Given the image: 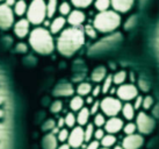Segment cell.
Instances as JSON below:
<instances>
[{
	"label": "cell",
	"instance_id": "1",
	"mask_svg": "<svg viewBox=\"0 0 159 149\" xmlns=\"http://www.w3.org/2000/svg\"><path fill=\"white\" fill-rule=\"evenodd\" d=\"M84 29L81 27H69L59 34L56 42L58 51L63 56H72L85 44Z\"/></svg>",
	"mask_w": 159,
	"mask_h": 149
},
{
	"label": "cell",
	"instance_id": "2",
	"mask_svg": "<svg viewBox=\"0 0 159 149\" xmlns=\"http://www.w3.org/2000/svg\"><path fill=\"white\" fill-rule=\"evenodd\" d=\"M29 44L37 54L49 55L55 49L52 34L44 27H36L29 33Z\"/></svg>",
	"mask_w": 159,
	"mask_h": 149
},
{
	"label": "cell",
	"instance_id": "3",
	"mask_svg": "<svg viewBox=\"0 0 159 149\" xmlns=\"http://www.w3.org/2000/svg\"><path fill=\"white\" fill-rule=\"evenodd\" d=\"M121 15L115 11L108 9L106 12H100L93 20V26L100 33H111L116 31L121 25Z\"/></svg>",
	"mask_w": 159,
	"mask_h": 149
},
{
	"label": "cell",
	"instance_id": "4",
	"mask_svg": "<svg viewBox=\"0 0 159 149\" xmlns=\"http://www.w3.org/2000/svg\"><path fill=\"white\" fill-rule=\"evenodd\" d=\"M27 20L30 25L40 26L47 19V1L45 0H31L27 9Z\"/></svg>",
	"mask_w": 159,
	"mask_h": 149
},
{
	"label": "cell",
	"instance_id": "5",
	"mask_svg": "<svg viewBox=\"0 0 159 149\" xmlns=\"http://www.w3.org/2000/svg\"><path fill=\"white\" fill-rule=\"evenodd\" d=\"M122 101L119 98L113 96L105 97L101 101H100V110L102 111V114H105L107 117H117V114L121 113L122 110Z\"/></svg>",
	"mask_w": 159,
	"mask_h": 149
},
{
	"label": "cell",
	"instance_id": "6",
	"mask_svg": "<svg viewBox=\"0 0 159 149\" xmlns=\"http://www.w3.org/2000/svg\"><path fill=\"white\" fill-rule=\"evenodd\" d=\"M136 127L141 134H150L156 127V121L145 112H138L136 115Z\"/></svg>",
	"mask_w": 159,
	"mask_h": 149
},
{
	"label": "cell",
	"instance_id": "7",
	"mask_svg": "<svg viewBox=\"0 0 159 149\" xmlns=\"http://www.w3.org/2000/svg\"><path fill=\"white\" fill-rule=\"evenodd\" d=\"M116 96L121 101L129 103V101L134 100L138 96V88L131 83L122 84L116 90Z\"/></svg>",
	"mask_w": 159,
	"mask_h": 149
},
{
	"label": "cell",
	"instance_id": "8",
	"mask_svg": "<svg viewBox=\"0 0 159 149\" xmlns=\"http://www.w3.org/2000/svg\"><path fill=\"white\" fill-rule=\"evenodd\" d=\"M15 14L13 8L6 4H0V28L1 29H9L14 26Z\"/></svg>",
	"mask_w": 159,
	"mask_h": 149
},
{
	"label": "cell",
	"instance_id": "9",
	"mask_svg": "<svg viewBox=\"0 0 159 149\" xmlns=\"http://www.w3.org/2000/svg\"><path fill=\"white\" fill-rule=\"evenodd\" d=\"M85 142V134L84 128L81 126H75L71 129L69 139H67V145L73 149H79Z\"/></svg>",
	"mask_w": 159,
	"mask_h": 149
},
{
	"label": "cell",
	"instance_id": "10",
	"mask_svg": "<svg viewBox=\"0 0 159 149\" xmlns=\"http://www.w3.org/2000/svg\"><path fill=\"white\" fill-rule=\"evenodd\" d=\"M124 121L123 119L119 118V117H111L108 120H106V123L103 126V129L107 134H117L119 132L123 129Z\"/></svg>",
	"mask_w": 159,
	"mask_h": 149
},
{
	"label": "cell",
	"instance_id": "11",
	"mask_svg": "<svg viewBox=\"0 0 159 149\" xmlns=\"http://www.w3.org/2000/svg\"><path fill=\"white\" fill-rule=\"evenodd\" d=\"M144 143V139L141 134H133V135H127L123 139L121 146L123 149H139Z\"/></svg>",
	"mask_w": 159,
	"mask_h": 149
},
{
	"label": "cell",
	"instance_id": "12",
	"mask_svg": "<svg viewBox=\"0 0 159 149\" xmlns=\"http://www.w3.org/2000/svg\"><path fill=\"white\" fill-rule=\"evenodd\" d=\"M13 29L15 35L18 36L19 39H23L29 35V33H30V22L27 20V18H21L14 23Z\"/></svg>",
	"mask_w": 159,
	"mask_h": 149
},
{
	"label": "cell",
	"instance_id": "13",
	"mask_svg": "<svg viewBox=\"0 0 159 149\" xmlns=\"http://www.w3.org/2000/svg\"><path fill=\"white\" fill-rule=\"evenodd\" d=\"M86 20V15L81 9H73L69 15H67L66 22L70 25V27H81V25Z\"/></svg>",
	"mask_w": 159,
	"mask_h": 149
},
{
	"label": "cell",
	"instance_id": "14",
	"mask_svg": "<svg viewBox=\"0 0 159 149\" xmlns=\"http://www.w3.org/2000/svg\"><path fill=\"white\" fill-rule=\"evenodd\" d=\"M135 0H111V7L117 13H127L134 5Z\"/></svg>",
	"mask_w": 159,
	"mask_h": 149
},
{
	"label": "cell",
	"instance_id": "15",
	"mask_svg": "<svg viewBox=\"0 0 159 149\" xmlns=\"http://www.w3.org/2000/svg\"><path fill=\"white\" fill-rule=\"evenodd\" d=\"M66 25V19L62 17V15H59V17H56V18L53 19L52 21L50 22V26H49V31L51 33V34H58V33H61V31H64V27Z\"/></svg>",
	"mask_w": 159,
	"mask_h": 149
},
{
	"label": "cell",
	"instance_id": "16",
	"mask_svg": "<svg viewBox=\"0 0 159 149\" xmlns=\"http://www.w3.org/2000/svg\"><path fill=\"white\" fill-rule=\"evenodd\" d=\"M75 90L72 88V85L69 83H63L59 84L58 86H56L55 91H53V94L56 97H70L73 94Z\"/></svg>",
	"mask_w": 159,
	"mask_h": 149
},
{
	"label": "cell",
	"instance_id": "17",
	"mask_svg": "<svg viewBox=\"0 0 159 149\" xmlns=\"http://www.w3.org/2000/svg\"><path fill=\"white\" fill-rule=\"evenodd\" d=\"M42 147H43V149H57V136L55 135L53 133H48L47 135H44L43 140H42Z\"/></svg>",
	"mask_w": 159,
	"mask_h": 149
},
{
	"label": "cell",
	"instance_id": "18",
	"mask_svg": "<svg viewBox=\"0 0 159 149\" xmlns=\"http://www.w3.org/2000/svg\"><path fill=\"white\" fill-rule=\"evenodd\" d=\"M75 117H77V123H78V126H86L89 121V117H91V112H89V107H83L80 111L77 112L75 114Z\"/></svg>",
	"mask_w": 159,
	"mask_h": 149
},
{
	"label": "cell",
	"instance_id": "19",
	"mask_svg": "<svg viewBox=\"0 0 159 149\" xmlns=\"http://www.w3.org/2000/svg\"><path fill=\"white\" fill-rule=\"evenodd\" d=\"M107 77V70L105 66H97L94 70H93L92 74H91V79H92L94 83H102L103 79Z\"/></svg>",
	"mask_w": 159,
	"mask_h": 149
},
{
	"label": "cell",
	"instance_id": "20",
	"mask_svg": "<svg viewBox=\"0 0 159 149\" xmlns=\"http://www.w3.org/2000/svg\"><path fill=\"white\" fill-rule=\"evenodd\" d=\"M27 9H28V4L26 0H16L13 7V12L16 17L22 18L25 14H27Z\"/></svg>",
	"mask_w": 159,
	"mask_h": 149
},
{
	"label": "cell",
	"instance_id": "21",
	"mask_svg": "<svg viewBox=\"0 0 159 149\" xmlns=\"http://www.w3.org/2000/svg\"><path fill=\"white\" fill-rule=\"evenodd\" d=\"M121 113L123 115V118L128 121H131L134 118H135V114H136V110L134 108L133 104L130 103H125L123 106H122V110H121Z\"/></svg>",
	"mask_w": 159,
	"mask_h": 149
},
{
	"label": "cell",
	"instance_id": "22",
	"mask_svg": "<svg viewBox=\"0 0 159 149\" xmlns=\"http://www.w3.org/2000/svg\"><path fill=\"white\" fill-rule=\"evenodd\" d=\"M85 100L83 97L80 96H75L72 97V99L70 100V108L72 112H78L83 107H85Z\"/></svg>",
	"mask_w": 159,
	"mask_h": 149
},
{
	"label": "cell",
	"instance_id": "23",
	"mask_svg": "<svg viewBox=\"0 0 159 149\" xmlns=\"http://www.w3.org/2000/svg\"><path fill=\"white\" fill-rule=\"evenodd\" d=\"M58 0H48L47 1V18L52 19L58 11Z\"/></svg>",
	"mask_w": 159,
	"mask_h": 149
},
{
	"label": "cell",
	"instance_id": "24",
	"mask_svg": "<svg viewBox=\"0 0 159 149\" xmlns=\"http://www.w3.org/2000/svg\"><path fill=\"white\" fill-rule=\"evenodd\" d=\"M92 89H93V86L91 84L87 83V82H84V83H80L79 85L77 86L75 91L78 93V96L85 97V96H89V93L92 92Z\"/></svg>",
	"mask_w": 159,
	"mask_h": 149
},
{
	"label": "cell",
	"instance_id": "25",
	"mask_svg": "<svg viewBox=\"0 0 159 149\" xmlns=\"http://www.w3.org/2000/svg\"><path fill=\"white\" fill-rule=\"evenodd\" d=\"M116 141L117 140H116L115 135H113V134H106V135L103 136V139L100 141V143H101V146L103 148L111 149V147H114L116 145Z\"/></svg>",
	"mask_w": 159,
	"mask_h": 149
},
{
	"label": "cell",
	"instance_id": "26",
	"mask_svg": "<svg viewBox=\"0 0 159 149\" xmlns=\"http://www.w3.org/2000/svg\"><path fill=\"white\" fill-rule=\"evenodd\" d=\"M94 7L97 11H99V13L100 12H106L111 7V0H94Z\"/></svg>",
	"mask_w": 159,
	"mask_h": 149
},
{
	"label": "cell",
	"instance_id": "27",
	"mask_svg": "<svg viewBox=\"0 0 159 149\" xmlns=\"http://www.w3.org/2000/svg\"><path fill=\"white\" fill-rule=\"evenodd\" d=\"M127 77H128V74H127V72L124 70H121V71H117L116 74H113V84H115V85H122V84H124V82H125V79H127Z\"/></svg>",
	"mask_w": 159,
	"mask_h": 149
},
{
	"label": "cell",
	"instance_id": "28",
	"mask_svg": "<svg viewBox=\"0 0 159 149\" xmlns=\"http://www.w3.org/2000/svg\"><path fill=\"white\" fill-rule=\"evenodd\" d=\"M71 12H72V5H71V2L63 1V2L58 5V13L61 14L62 17H67Z\"/></svg>",
	"mask_w": 159,
	"mask_h": 149
},
{
	"label": "cell",
	"instance_id": "29",
	"mask_svg": "<svg viewBox=\"0 0 159 149\" xmlns=\"http://www.w3.org/2000/svg\"><path fill=\"white\" fill-rule=\"evenodd\" d=\"M94 2V0H71V5L77 9H84L89 7Z\"/></svg>",
	"mask_w": 159,
	"mask_h": 149
},
{
	"label": "cell",
	"instance_id": "30",
	"mask_svg": "<svg viewBox=\"0 0 159 149\" xmlns=\"http://www.w3.org/2000/svg\"><path fill=\"white\" fill-rule=\"evenodd\" d=\"M64 123H65V126L67 128H72L75 127V123H77V117L73 112H69L66 113V115L64 117Z\"/></svg>",
	"mask_w": 159,
	"mask_h": 149
},
{
	"label": "cell",
	"instance_id": "31",
	"mask_svg": "<svg viewBox=\"0 0 159 149\" xmlns=\"http://www.w3.org/2000/svg\"><path fill=\"white\" fill-rule=\"evenodd\" d=\"M94 131H95V126L93 123H87L86 127L84 128V134H85V142L89 143V141H92L93 136H94Z\"/></svg>",
	"mask_w": 159,
	"mask_h": 149
},
{
	"label": "cell",
	"instance_id": "32",
	"mask_svg": "<svg viewBox=\"0 0 159 149\" xmlns=\"http://www.w3.org/2000/svg\"><path fill=\"white\" fill-rule=\"evenodd\" d=\"M111 85H113V74H108L106 78L103 79L101 85V91L103 94L109 92V90L111 89Z\"/></svg>",
	"mask_w": 159,
	"mask_h": 149
},
{
	"label": "cell",
	"instance_id": "33",
	"mask_svg": "<svg viewBox=\"0 0 159 149\" xmlns=\"http://www.w3.org/2000/svg\"><path fill=\"white\" fill-rule=\"evenodd\" d=\"M106 115L102 113H98L94 115V120H93V125L98 128H102L106 123Z\"/></svg>",
	"mask_w": 159,
	"mask_h": 149
},
{
	"label": "cell",
	"instance_id": "34",
	"mask_svg": "<svg viewBox=\"0 0 159 149\" xmlns=\"http://www.w3.org/2000/svg\"><path fill=\"white\" fill-rule=\"evenodd\" d=\"M69 135H70V131L67 129V128H62V129H58V133H57V140L58 142H62V143H65L69 139Z\"/></svg>",
	"mask_w": 159,
	"mask_h": 149
},
{
	"label": "cell",
	"instance_id": "35",
	"mask_svg": "<svg viewBox=\"0 0 159 149\" xmlns=\"http://www.w3.org/2000/svg\"><path fill=\"white\" fill-rule=\"evenodd\" d=\"M122 131L124 132L125 135H133V134H136V131H137L136 123H131V121L124 123L123 129H122Z\"/></svg>",
	"mask_w": 159,
	"mask_h": 149
},
{
	"label": "cell",
	"instance_id": "36",
	"mask_svg": "<svg viewBox=\"0 0 159 149\" xmlns=\"http://www.w3.org/2000/svg\"><path fill=\"white\" fill-rule=\"evenodd\" d=\"M84 33H85V35H87L89 39H95L98 31H97V29L94 28L93 25H86V26L84 27Z\"/></svg>",
	"mask_w": 159,
	"mask_h": 149
},
{
	"label": "cell",
	"instance_id": "37",
	"mask_svg": "<svg viewBox=\"0 0 159 149\" xmlns=\"http://www.w3.org/2000/svg\"><path fill=\"white\" fill-rule=\"evenodd\" d=\"M62 110H63V101L62 100L57 99V100L52 101V104H51V106H50V112H51V113L57 114Z\"/></svg>",
	"mask_w": 159,
	"mask_h": 149
},
{
	"label": "cell",
	"instance_id": "38",
	"mask_svg": "<svg viewBox=\"0 0 159 149\" xmlns=\"http://www.w3.org/2000/svg\"><path fill=\"white\" fill-rule=\"evenodd\" d=\"M153 98L151 96H146L145 98H143V105H142V108H144L145 111L150 110L152 105H153Z\"/></svg>",
	"mask_w": 159,
	"mask_h": 149
},
{
	"label": "cell",
	"instance_id": "39",
	"mask_svg": "<svg viewBox=\"0 0 159 149\" xmlns=\"http://www.w3.org/2000/svg\"><path fill=\"white\" fill-rule=\"evenodd\" d=\"M55 128H57V123H55V120H52V119H49L48 121H45L44 125L42 126V129L45 132H48V131H52Z\"/></svg>",
	"mask_w": 159,
	"mask_h": 149
},
{
	"label": "cell",
	"instance_id": "40",
	"mask_svg": "<svg viewBox=\"0 0 159 149\" xmlns=\"http://www.w3.org/2000/svg\"><path fill=\"white\" fill-rule=\"evenodd\" d=\"M107 133L105 132L103 128H97L95 131H94V136H93V139L94 140H98V141H101L103 139V136L106 135Z\"/></svg>",
	"mask_w": 159,
	"mask_h": 149
},
{
	"label": "cell",
	"instance_id": "41",
	"mask_svg": "<svg viewBox=\"0 0 159 149\" xmlns=\"http://www.w3.org/2000/svg\"><path fill=\"white\" fill-rule=\"evenodd\" d=\"M99 110H100V101L95 100L92 105H91V107H89L91 115H95V114H98L99 113Z\"/></svg>",
	"mask_w": 159,
	"mask_h": 149
},
{
	"label": "cell",
	"instance_id": "42",
	"mask_svg": "<svg viewBox=\"0 0 159 149\" xmlns=\"http://www.w3.org/2000/svg\"><path fill=\"white\" fill-rule=\"evenodd\" d=\"M142 105H143V97L142 96H137L135 99H134V108L135 110H139V108H142Z\"/></svg>",
	"mask_w": 159,
	"mask_h": 149
},
{
	"label": "cell",
	"instance_id": "43",
	"mask_svg": "<svg viewBox=\"0 0 159 149\" xmlns=\"http://www.w3.org/2000/svg\"><path fill=\"white\" fill-rule=\"evenodd\" d=\"M100 146H101L100 141L92 140V141H89V143H87V146H86V149H100Z\"/></svg>",
	"mask_w": 159,
	"mask_h": 149
},
{
	"label": "cell",
	"instance_id": "44",
	"mask_svg": "<svg viewBox=\"0 0 159 149\" xmlns=\"http://www.w3.org/2000/svg\"><path fill=\"white\" fill-rule=\"evenodd\" d=\"M100 93H102L101 85H95V86L92 89V92H91V94H92L93 98H98V97L100 96Z\"/></svg>",
	"mask_w": 159,
	"mask_h": 149
},
{
	"label": "cell",
	"instance_id": "45",
	"mask_svg": "<svg viewBox=\"0 0 159 149\" xmlns=\"http://www.w3.org/2000/svg\"><path fill=\"white\" fill-rule=\"evenodd\" d=\"M6 136H7V127L4 123H0V141L6 139Z\"/></svg>",
	"mask_w": 159,
	"mask_h": 149
},
{
	"label": "cell",
	"instance_id": "46",
	"mask_svg": "<svg viewBox=\"0 0 159 149\" xmlns=\"http://www.w3.org/2000/svg\"><path fill=\"white\" fill-rule=\"evenodd\" d=\"M6 97H7L6 96V92H5L2 89H0V105H2L5 101H6V99H7Z\"/></svg>",
	"mask_w": 159,
	"mask_h": 149
},
{
	"label": "cell",
	"instance_id": "47",
	"mask_svg": "<svg viewBox=\"0 0 159 149\" xmlns=\"http://www.w3.org/2000/svg\"><path fill=\"white\" fill-rule=\"evenodd\" d=\"M139 88H142V91H144V92H148V91H149V85L146 83H144L143 79L139 80Z\"/></svg>",
	"mask_w": 159,
	"mask_h": 149
},
{
	"label": "cell",
	"instance_id": "48",
	"mask_svg": "<svg viewBox=\"0 0 159 149\" xmlns=\"http://www.w3.org/2000/svg\"><path fill=\"white\" fill-rule=\"evenodd\" d=\"M56 123H57L58 129H62V128H64V126H65V123H64V119H63V118L58 119V121Z\"/></svg>",
	"mask_w": 159,
	"mask_h": 149
},
{
	"label": "cell",
	"instance_id": "49",
	"mask_svg": "<svg viewBox=\"0 0 159 149\" xmlns=\"http://www.w3.org/2000/svg\"><path fill=\"white\" fill-rule=\"evenodd\" d=\"M16 49H18L19 51H25V53H26L27 51V47H26V44H23V43H20L18 46V47H16Z\"/></svg>",
	"mask_w": 159,
	"mask_h": 149
},
{
	"label": "cell",
	"instance_id": "50",
	"mask_svg": "<svg viewBox=\"0 0 159 149\" xmlns=\"http://www.w3.org/2000/svg\"><path fill=\"white\" fill-rule=\"evenodd\" d=\"M15 2H16V0H6L4 4H6L7 6H9V7H12V8H13Z\"/></svg>",
	"mask_w": 159,
	"mask_h": 149
},
{
	"label": "cell",
	"instance_id": "51",
	"mask_svg": "<svg viewBox=\"0 0 159 149\" xmlns=\"http://www.w3.org/2000/svg\"><path fill=\"white\" fill-rule=\"evenodd\" d=\"M95 101V98H93L92 96H89L87 98H86V100H85V103H87V104H89V105H92L93 103Z\"/></svg>",
	"mask_w": 159,
	"mask_h": 149
},
{
	"label": "cell",
	"instance_id": "52",
	"mask_svg": "<svg viewBox=\"0 0 159 149\" xmlns=\"http://www.w3.org/2000/svg\"><path fill=\"white\" fill-rule=\"evenodd\" d=\"M57 149H71V147L67 143H62L61 146H58Z\"/></svg>",
	"mask_w": 159,
	"mask_h": 149
},
{
	"label": "cell",
	"instance_id": "53",
	"mask_svg": "<svg viewBox=\"0 0 159 149\" xmlns=\"http://www.w3.org/2000/svg\"><path fill=\"white\" fill-rule=\"evenodd\" d=\"M5 115H6V112H5L4 108H0V119L5 118Z\"/></svg>",
	"mask_w": 159,
	"mask_h": 149
},
{
	"label": "cell",
	"instance_id": "54",
	"mask_svg": "<svg viewBox=\"0 0 159 149\" xmlns=\"http://www.w3.org/2000/svg\"><path fill=\"white\" fill-rule=\"evenodd\" d=\"M113 149H123V147L121 145H115L114 147H113Z\"/></svg>",
	"mask_w": 159,
	"mask_h": 149
},
{
	"label": "cell",
	"instance_id": "55",
	"mask_svg": "<svg viewBox=\"0 0 159 149\" xmlns=\"http://www.w3.org/2000/svg\"><path fill=\"white\" fill-rule=\"evenodd\" d=\"M6 0H0V4H2V2H5Z\"/></svg>",
	"mask_w": 159,
	"mask_h": 149
},
{
	"label": "cell",
	"instance_id": "56",
	"mask_svg": "<svg viewBox=\"0 0 159 149\" xmlns=\"http://www.w3.org/2000/svg\"><path fill=\"white\" fill-rule=\"evenodd\" d=\"M100 149H109V148H103V147H102V148H100Z\"/></svg>",
	"mask_w": 159,
	"mask_h": 149
},
{
	"label": "cell",
	"instance_id": "57",
	"mask_svg": "<svg viewBox=\"0 0 159 149\" xmlns=\"http://www.w3.org/2000/svg\"><path fill=\"white\" fill-rule=\"evenodd\" d=\"M64 1H66V0H64Z\"/></svg>",
	"mask_w": 159,
	"mask_h": 149
},
{
	"label": "cell",
	"instance_id": "58",
	"mask_svg": "<svg viewBox=\"0 0 159 149\" xmlns=\"http://www.w3.org/2000/svg\"><path fill=\"white\" fill-rule=\"evenodd\" d=\"M79 149H80V148H79Z\"/></svg>",
	"mask_w": 159,
	"mask_h": 149
}]
</instances>
